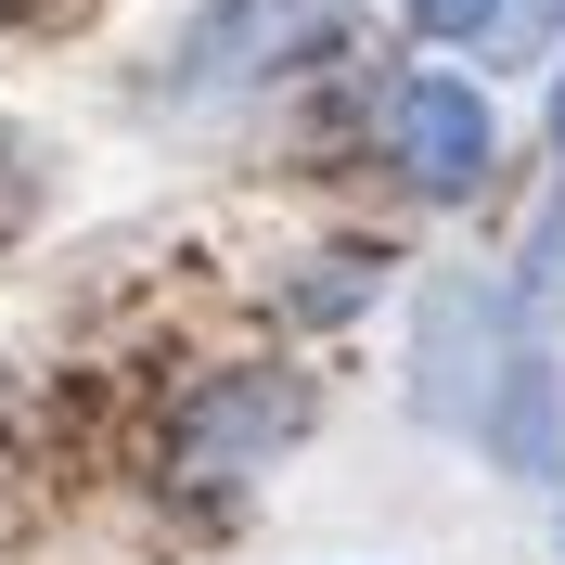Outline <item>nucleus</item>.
I'll list each match as a JSON object with an SVG mask.
<instances>
[{
	"instance_id": "nucleus-3",
	"label": "nucleus",
	"mask_w": 565,
	"mask_h": 565,
	"mask_svg": "<svg viewBox=\"0 0 565 565\" xmlns=\"http://www.w3.org/2000/svg\"><path fill=\"white\" fill-rule=\"evenodd\" d=\"M334 26H348V0H218L180 77H193V90H245V77L296 65V52H321Z\"/></svg>"
},
{
	"instance_id": "nucleus-1",
	"label": "nucleus",
	"mask_w": 565,
	"mask_h": 565,
	"mask_svg": "<svg viewBox=\"0 0 565 565\" xmlns=\"http://www.w3.org/2000/svg\"><path fill=\"white\" fill-rule=\"evenodd\" d=\"M501 373H514L501 296H489V282H437V296H424V412H437V424H489Z\"/></svg>"
},
{
	"instance_id": "nucleus-8",
	"label": "nucleus",
	"mask_w": 565,
	"mask_h": 565,
	"mask_svg": "<svg viewBox=\"0 0 565 565\" xmlns=\"http://www.w3.org/2000/svg\"><path fill=\"white\" fill-rule=\"evenodd\" d=\"M412 13H424V26H437V39H476V26H489V13H501V0H412Z\"/></svg>"
},
{
	"instance_id": "nucleus-7",
	"label": "nucleus",
	"mask_w": 565,
	"mask_h": 565,
	"mask_svg": "<svg viewBox=\"0 0 565 565\" xmlns=\"http://www.w3.org/2000/svg\"><path fill=\"white\" fill-rule=\"evenodd\" d=\"M553 26H565V0H501V65H527Z\"/></svg>"
},
{
	"instance_id": "nucleus-2",
	"label": "nucleus",
	"mask_w": 565,
	"mask_h": 565,
	"mask_svg": "<svg viewBox=\"0 0 565 565\" xmlns=\"http://www.w3.org/2000/svg\"><path fill=\"white\" fill-rule=\"evenodd\" d=\"M296 424H309V386H296V373H232V386H206L180 412V476H245V462H270Z\"/></svg>"
},
{
	"instance_id": "nucleus-4",
	"label": "nucleus",
	"mask_w": 565,
	"mask_h": 565,
	"mask_svg": "<svg viewBox=\"0 0 565 565\" xmlns=\"http://www.w3.org/2000/svg\"><path fill=\"white\" fill-rule=\"evenodd\" d=\"M386 129H398V168H412L424 193H476V180H489V104H476L462 77H412Z\"/></svg>"
},
{
	"instance_id": "nucleus-6",
	"label": "nucleus",
	"mask_w": 565,
	"mask_h": 565,
	"mask_svg": "<svg viewBox=\"0 0 565 565\" xmlns=\"http://www.w3.org/2000/svg\"><path fill=\"white\" fill-rule=\"evenodd\" d=\"M527 296H565V104H553V206L527 232Z\"/></svg>"
},
{
	"instance_id": "nucleus-5",
	"label": "nucleus",
	"mask_w": 565,
	"mask_h": 565,
	"mask_svg": "<svg viewBox=\"0 0 565 565\" xmlns=\"http://www.w3.org/2000/svg\"><path fill=\"white\" fill-rule=\"evenodd\" d=\"M489 437H501L514 476H553L565 462V373L540 348H514V373H501V398H489Z\"/></svg>"
}]
</instances>
